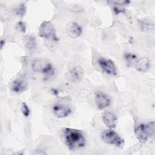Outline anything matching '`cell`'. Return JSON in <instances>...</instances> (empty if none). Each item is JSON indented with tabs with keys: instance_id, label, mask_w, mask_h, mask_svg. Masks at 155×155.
<instances>
[{
	"instance_id": "1",
	"label": "cell",
	"mask_w": 155,
	"mask_h": 155,
	"mask_svg": "<svg viewBox=\"0 0 155 155\" xmlns=\"http://www.w3.org/2000/svg\"><path fill=\"white\" fill-rule=\"evenodd\" d=\"M62 136L64 143L71 150L81 148L85 145V139L81 130L65 128L62 130Z\"/></svg>"
},
{
	"instance_id": "2",
	"label": "cell",
	"mask_w": 155,
	"mask_h": 155,
	"mask_svg": "<svg viewBox=\"0 0 155 155\" xmlns=\"http://www.w3.org/2000/svg\"><path fill=\"white\" fill-rule=\"evenodd\" d=\"M34 72L41 73L46 77H51L54 73V69L52 64L44 59H36L33 61L31 65Z\"/></svg>"
},
{
	"instance_id": "3",
	"label": "cell",
	"mask_w": 155,
	"mask_h": 155,
	"mask_svg": "<svg viewBox=\"0 0 155 155\" xmlns=\"http://www.w3.org/2000/svg\"><path fill=\"white\" fill-rule=\"evenodd\" d=\"M101 138L105 143L122 148L124 145V139L112 128L105 130L101 134Z\"/></svg>"
},
{
	"instance_id": "4",
	"label": "cell",
	"mask_w": 155,
	"mask_h": 155,
	"mask_svg": "<svg viewBox=\"0 0 155 155\" xmlns=\"http://www.w3.org/2000/svg\"><path fill=\"white\" fill-rule=\"evenodd\" d=\"M38 35L42 38L51 39L54 41L59 40V38L56 36L53 25L50 21H45L41 24L39 27Z\"/></svg>"
},
{
	"instance_id": "5",
	"label": "cell",
	"mask_w": 155,
	"mask_h": 155,
	"mask_svg": "<svg viewBox=\"0 0 155 155\" xmlns=\"http://www.w3.org/2000/svg\"><path fill=\"white\" fill-rule=\"evenodd\" d=\"M97 62L101 68L107 74L114 76L116 75V68L114 62L111 60L105 59L104 58H100L98 59Z\"/></svg>"
},
{
	"instance_id": "6",
	"label": "cell",
	"mask_w": 155,
	"mask_h": 155,
	"mask_svg": "<svg viewBox=\"0 0 155 155\" xmlns=\"http://www.w3.org/2000/svg\"><path fill=\"white\" fill-rule=\"evenodd\" d=\"M95 101L96 106L99 110H103L108 107L111 104L110 97L107 94L101 91L96 93Z\"/></svg>"
},
{
	"instance_id": "7",
	"label": "cell",
	"mask_w": 155,
	"mask_h": 155,
	"mask_svg": "<svg viewBox=\"0 0 155 155\" xmlns=\"http://www.w3.org/2000/svg\"><path fill=\"white\" fill-rule=\"evenodd\" d=\"M54 115L58 118H65L68 116L71 113V109L66 105L62 104H55L52 107Z\"/></svg>"
},
{
	"instance_id": "8",
	"label": "cell",
	"mask_w": 155,
	"mask_h": 155,
	"mask_svg": "<svg viewBox=\"0 0 155 155\" xmlns=\"http://www.w3.org/2000/svg\"><path fill=\"white\" fill-rule=\"evenodd\" d=\"M66 31L71 38H77L82 34L81 27L75 22H69L66 25Z\"/></svg>"
},
{
	"instance_id": "9",
	"label": "cell",
	"mask_w": 155,
	"mask_h": 155,
	"mask_svg": "<svg viewBox=\"0 0 155 155\" xmlns=\"http://www.w3.org/2000/svg\"><path fill=\"white\" fill-rule=\"evenodd\" d=\"M134 134L138 140L142 143L147 141L150 137L146 124H140L134 129Z\"/></svg>"
},
{
	"instance_id": "10",
	"label": "cell",
	"mask_w": 155,
	"mask_h": 155,
	"mask_svg": "<svg viewBox=\"0 0 155 155\" xmlns=\"http://www.w3.org/2000/svg\"><path fill=\"white\" fill-rule=\"evenodd\" d=\"M102 120L106 127L109 128H114L117 125V117L113 113L105 111L102 114Z\"/></svg>"
},
{
	"instance_id": "11",
	"label": "cell",
	"mask_w": 155,
	"mask_h": 155,
	"mask_svg": "<svg viewBox=\"0 0 155 155\" xmlns=\"http://www.w3.org/2000/svg\"><path fill=\"white\" fill-rule=\"evenodd\" d=\"M150 67V61L147 58H142L136 62V68L140 72H145L149 69Z\"/></svg>"
},
{
	"instance_id": "12",
	"label": "cell",
	"mask_w": 155,
	"mask_h": 155,
	"mask_svg": "<svg viewBox=\"0 0 155 155\" xmlns=\"http://www.w3.org/2000/svg\"><path fill=\"white\" fill-rule=\"evenodd\" d=\"M27 88V83L22 80H16L13 81L12 85V90L16 93H21Z\"/></svg>"
},
{
	"instance_id": "13",
	"label": "cell",
	"mask_w": 155,
	"mask_h": 155,
	"mask_svg": "<svg viewBox=\"0 0 155 155\" xmlns=\"http://www.w3.org/2000/svg\"><path fill=\"white\" fill-rule=\"evenodd\" d=\"M24 44L25 48L30 51H32L36 49V42L35 38L30 35H25L23 38Z\"/></svg>"
},
{
	"instance_id": "14",
	"label": "cell",
	"mask_w": 155,
	"mask_h": 155,
	"mask_svg": "<svg viewBox=\"0 0 155 155\" xmlns=\"http://www.w3.org/2000/svg\"><path fill=\"white\" fill-rule=\"evenodd\" d=\"M71 78L74 81H80L83 78L84 71L79 66H75L70 70Z\"/></svg>"
},
{
	"instance_id": "15",
	"label": "cell",
	"mask_w": 155,
	"mask_h": 155,
	"mask_svg": "<svg viewBox=\"0 0 155 155\" xmlns=\"http://www.w3.org/2000/svg\"><path fill=\"white\" fill-rule=\"evenodd\" d=\"M124 58L128 64L131 65L133 63H136L137 60V57L136 54L130 53H126L124 55Z\"/></svg>"
},
{
	"instance_id": "16",
	"label": "cell",
	"mask_w": 155,
	"mask_h": 155,
	"mask_svg": "<svg viewBox=\"0 0 155 155\" xmlns=\"http://www.w3.org/2000/svg\"><path fill=\"white\" fill-rule=\"evenodd\" d=\"M26 5L25 3H22L19 5V6L15 9V13L17 15L20 17H23L26 12Z\"/></svg>"
},
{
	"instance_id": "17",
	"label": "cell",
	"mask_w": 155,
	"mask_h": 155,
	"mask_svg": "<svg viewBox=\"0 0 155 155\" xmlns=\"http://www.w3.org/2000/svg\"><path fill=\"white\" fill-rule=\"evenodd\" d=\"M114 3V5L113 8V11L114 12V13L117 15L119 13H125V9L122 7L121 5V3H119L118 2H113Z\"/></svg>"
},
{
	"instance_id": "18",
	"label": "cell",
	"mask_w": 155,
	"mask_h": 155,
	"mask_svg": "<svg viewBox=\"0 0 155 155\" xmlns=\"http://www.w3.org/2000/svg\"><path fill=\"white\" fill-rule=\"evenodd\" d=\"M140 26L141 28L144 31L151 30L153 28V24L151 23V22H148L147 21H142L140 23Z\"/></svg>"
},
{
	"instance_id": "19",
	"label": "cell",
	"mask_w": 155,
	"mask_h": 155,
	"mask_svg": "<svg viewBox=\"0 0 155 155\" xmlns=\"http://www.w3.org/2000/svg\"><path fill=\"white\" fill-rule=\"evenodd\" d=\"M147 130L149 133V136L151 137H153L154 136V122H151L147 124H146Z\"/></svg>"
},
{
	"instance_id": "20",
	"label": "cell",
	"mask_w": 155,
	"mask_h": 155,
	"mask_svg": "<svg viewBox=\"0 0 155 155\" xmlns=\"http://www.w3.org/2000/svg\"><path fill=\"white\" fill-rule=\"evenodd\" d=\"M21 111H22V113L23 115L25 117H28L30 115V108H29L28 106L27 105V104L25 102L22 103Z\"/></svg>"
},
{
	"instance_id": "21",
	"label": "cell",
	"mask_w": 155,
	"mask_h": 155,
	"mask_svg": "<svg viewBox=\"0 0 155 155\" xmlns=\"http://www.w3.org/2000/svg\"><path fill=\"white\" fill-rule=\"evenodd\" d=\"M17 28L19 29L21 32L25 33L26 31V25L22 21H19L17 24Z\"/></svg>"
},
{
	"instance_id": "22",
	"label": "cell",
	"mask_w": 155,
	"mask_h": 155,
	"mask_svg": "<svg viewBox=\"0 0 155 155\" xmlns=\"http://www.w3.org/2000/svg\"><path fill=\"white\" fill-rule=\"evenodd\" d=\"M5 44V41L4 40L2 39L1 41V42H0V47H1V48H2Z\"/></svg>"
}]
</instances>
